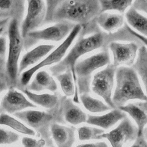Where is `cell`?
Segmentation results:
<instances>
[{"label": "cell", "mask_w": 147, "mask_h": 147, "mask_svg": "<svg viewBox=\"0 0 147 147\" xmlns=\"http://www.w3.org/2000/svg\"><path fill=\"white\" fill-rule=\"evenodd\" d=\"M46 3L45 22L67 21L82 26L96 18L100 13L99 1H47Z\"/></svg>", "instance_id": "cell-1"}, {"label": "cell", "mask_w": 147, "mask_h": 147, "mask_svg": "<svg viewBox=\"0 0 147 147\" xmlns=\"http://www.w3.org/2000/svg\"><path fill=\"white\" fill-rule=\"evenodd\" d=\"M115 76L116 84L112 101L116 109L125 105L129 100H147V96L141 86L139 77L132 67H118Z\"/></svg>", "instance_id": "cell-2"}, {"label": "cell", "mask_w": 147, "mask_h": 147, "mask_svg": "<svg viewBox=\"0 0 147 147\" xmlns=\"http://www.w3.org/2000/svg\"><path fill=\"white\" fill-rule=\"evenodd\" d=\"M106 37L102 32H96L86 37L79 38L66 56L60 63L50 68L52 75L55 76L67 70H70L76 86L77 78L75 66L78 60L83 55L102 47L106 42Z\"/></svg>", "instance_id": "cell-3"}, {"label": "cell", "mask_w": 147, "mask_h": 147, "mask_svg": "<svg viewBox=\"0 0 147 147\" xmlns=\"http://www.w3.org/2000/svg\"><path fill=\"white\" fill-rule=\"evenodd\" d=\"M7 34L9 48L6 69L10 83L15 85L19 75V59L24 45V39L21 36L19 28V21L17 20L12 19L9 22Z\"/></svg>", "instance_id": "cell-4"}, {"label": "cell", "mask_w": 147, "mask_h": 147, "mask_svg": "<svg viewBox=\"0 0 147 147\" xmlns=\"http://www.w3.org/2000/svg\"><path fill=\"white\" fill-rule=\"evenodd\" d=\"M110 63L108 50H103L78 61L75 66L77 84L80 94H87L92 74L96 69L107 65Z\"/></svg>", "instance_id": "cell-5"}, {"label": "cell", "mask_w": 147, "mask_h": 147, "mask_svg": "<svg viewBox=\"0 0 147 147\" xmlns=\"http://www.w3.org/2000/svg\"><path fill=\"white\" fill-rule=\"evenodd\" d=\"M82 26L80 25H75L65 40L53 51L46 56L42 60L28 69L24 71L20 75V82L22 86H26L29 84L33 76L40 69L54 64L60 63L64 57L67 50L72 44L73 41L80 33Z\"/></svg>", "instance_id": "cell-6"}, {"label": "cell", "mask_w": 147, "mask_h": 147, "mask_svg": "<svg viewBox=\"0 0 147 147\" xmlns=\"http://www.w3.org/2000/svg\"><path fill=\"white\" fill-rule=\"evenodd\" d=\"M117 67L109 64L93 76L91 88L92 91L101 97L111 109H116L112 101L113 89Z\"/></svg>", "instance_id": "cell-7"}, {"label": "cell", "mask_w": 147, "mask_h": 147, "mask_svg": "<svg viewBox=\"0 0 147 147\" xmlns=\"http://www.w3.org/2000/svg\"><path fill=\"white\" fill-rule=\"evenodd\" d=\"M75 25L67 21L59 22L48 28L32 31L24 39V44L28 48L38 41H60L68 36Z\"/></svg>", "instance_id": "cell-8"}, {"label": "cell", "mask_w": 147, "mask_h": 147, "mask_svg": "<svg viewBox=\"0 0 147 147\" xmlns=\"http://www.w3.org/2000/svg\"><path fill=\"white\" fill-rule=\"evenodd\" d=\"M26 16L22 22L20 33L23 39L28 34L36 30L45 22L47 14V5L42 0H28Z\"/></svg>", "instance_id": "cell-9"}, {"label": "cell", "mask_w": 147, "mask_h": 147, "mask_svg": "<svg viewBox=\"0 0 147 147\" xmlns=\"http://www.w3.org/2000/svg\"><path fill=\"white\" fill-rule=\"evenodd\" d=\"M137 135V127L126 117L115 128L101 134L100 139H106L111 147H124L127 143L134 141Z\"/></svg>", "instance_id": "cell-10"}, {"label": "cell", "mask_w": 147, "mask_h": 147, "mask_svg": "<svg viewBox=\"0 0 147 147\" xmlns=\"http://www.w3.org/2000/svg\"><path fill=\"white\" fill-rule=\"evenodd\" d=\"M14 115L30 129L48 137V127L53 119L52 114L39 110H25L14 114Z\"/></svg>", "instance_id": "cell-11"}, {"label": "cell", "mask_w": 147, "mask_h": 147, "mask_svg": "<svg viewBox=\"0 0 147 147\" xmlns=\"http://www.w3.org/2000/svg\"><path fill=\"white\" fill-rule=\"evenodd\" d=\"M109 48L113 55V64L117 68L121 65H133L139 47L135 42L121 43L112 41L109 44Z\"/></svg>", "instance_id": "cell-12"}, {"label": "cell", "mask_w": 147, "mask_h": 147, "mask_svg": "<svg viewBox=\"0 0 147 147\" xmlns=\"http://www.w3.org/2000/svg\"><path fill=\"white\" fill-rule=\"evenodd\" d=\"M36 107L22 93L11 88L2 98L0 110L2 112L14 114L28 108Z\"/></svg>", "instance_id": "cell-13"}, {"label": "cell", "mask_w": 147, "mask_h": 147, "mask_svg": "<svg viewBox=\"0 0 147 147\" xmlns=\"http://www.w3.org/2000/svg\"><path fill=\"white\" fill-rule=\"evenodd\" d=\"M134 120L137 128V137L142 136L147 125V100L130 103L118 108Z\"/></svg>", "instance_id": "cell-14"}, {"label": "cell", "mask_w": 147, "mask_h": 147, "mask_svg": "<svg viewBox=\"0 0 147 147\" xmlns=\"http://www.w3.org/2000/svg\"><path fill=\"white\" fill-rule=\"evenodd\" d=\"M50 133L57 147H72L76 141V129L74 126L53 123Z\"/></svg>", "instance_id": "cell-15"}, {"label": "cell", "mask_w": 147, "mask_h": 147, "mask_svg": "<svg viewBox=\"0 0 147 147\" xmlns=\"http://www.w3.org/2000/svg\"><path fill=\"white\" fill-rule=\"evenodd\" d=\"M126 114L119 109H114L102 115H87L86 123L103 130L111 128L126 117Z\"/></svg>", "instance_id": "cell-16"}, {"label": "cell", "mask_w": 147, "mask_h": 147, "mask_svg": "<svg viewBox=\"0 0 147 147\" xmlns=\"http://www.w3.org/2000/svg\"><path fill=\"white\" fill-rule=\"evenodd\" d=\"M55 47L54 45L41 44L27 52L22 57L18 64V74L21 75L27 68L33 64H36L37 62L50 53Z\"/></svg>", "instance_id": "cell-17"}, {"label": "cell", "mask_w": 147, "mask_h": 147, "mask_svg": "<svg viewBox=\"0 0 147 147\" xmlns=\"http://www.w3.org/2000/svg\"><path fill=\"white\" fill-rule=\"evenodd\" d=\"M57 89V84L52 76L45 71H39L34 76L27 90L33 92L48 90L55 92Z\"/></svg>", "instance_id": "cell-18"}, {"label": "cell", "mask_w": 147, "mask_h": 147, "mask_svg": "<svg viewBox=\"0 0 147 147\" xmlns=\"http://www.w3.org/2000/svg\"><path fill=\"white\" fill-rule=\"evenodd\" d=\"M25 3L21 0L0 1V20L11 18L19 21L24 15Z\"/></svg>", "instance_id": "cell-19"}, {"label": "cell", "mask_w": 147, "mask_h": 147, "mask_svg": "<svg viewBox=\"0 0 147 147\" xmlns=\"http://www.w3.org/2000/svg\"><path fill=\"white\" fill-rule=\"evenodd\" d=\"M63 115L64 120L72 125H78L86 122L87 114L70 99L63 103Z\"/></svg>", "instance_id": "cell-20"}, {"label": "cell", "mask_w": 147, "mask_h": 147, "mask_svg": "<svg viewBox=\"0 0 147 147\" xmlns=\"http://www.w3.org/2000/svg\"><path fill=\"white\" fill-rule=\"evenodd\" d=\"M98 25L107 32H111L120 28L124 22V17L120 13H100L96 17Z\"/></svg>", "instance_id": "cell-21"}, {"label": "cell", "mask_w": 147, "mask_h": 147, "mask_svg": "<svg viewBox=\"0 0 147 147\" xmlns=\"http://www.w3.org/2000/svg\"><path fill=\"white\" fill-rule=\"evenodd\" d=\"M58 80L63 92L65 96H74L73 101L75 103H79V99L78 96V89L75 87V84L72 72L70 70H67L55 76Z\"/></svg>", "instance_id": "cell-22"}, {"label": "cell", "mask_w": 147, "mask_h": 147, "mask_svg": "<svg viewBox=\"0 0 147 147\" xmlns=\"http://www.w3.org/2000/svg\"><path fill=\"white\" fill-rule=\"evenodd\" d=\"M126 20L130 25L140 32V34L147 37V17L131 6L125 13Z\"/></svg>", "instance_id": "cell-23"}, {"label": "cell", "mask_w": 147, "mask_h": 147, "mask_svg": "<svg viewBox=\"0 0 147 147\" xmlns=\"http://www.w3.org/2000/svg\"><path fill=\"white\" fill-rule=\"evenodd\" d=\"M22 91L29 100L35 105H38L47 109H52L57 104L58 97L55 94H37L27 89Z\"/></svg>", "instance_id": "cell-24"}, {"label": "cell", "mask_w": 147, "mask_h": 147, "mask_svg": "<svg viewBox=\"0 0 147 147\" xmlns=\"http://www.w3.org/2000/svg\"><path fill=\"white\" fill-rule=\"evenodd\" d=\"M132 68L140 78L147 96V48L145 45H141L139 48Z\"/></svg>", "instance_id": "cell-25"}, {"label": "cell", "mask_w": 147, "mask_h": 147, "mask_svg": "<svg viewBox=\"0 0 147 147\" xmlns=\"http://www.w3.org/2000/svg\"><path fill=\"white\" fill-rule=\"evenodd\" d=\"M0 125L7 126L18 133L25 135L30 136L35 135L34 130L29 127L21 121L5 113L0 114Z\"/></svg>", "instance_id": "cell-26"}, {"label": "cell", "mask_w": 147, "mask_h": 147, "mask_svg": "<svg viewBox=\"0 0 147 147\" xmlns=\"http://www.w3.org/2000/svg\"><path fill=\"white\" fill-rule=\"evenodd\" d=\"M80 102L84 107L91 113H100L111 109L100 100L94 98L87 94H82L80 96Z\"/></svg>", "instance_id": "cell-27"}, {"label": "cell", "mask_w": 147, "mask_h": 147, "mask_svg": "<svg viewBox=\"0 0 147 147\" xmlns=\"http://www.w3.org/2000/svg\"><path fill=\"white\" fill-rule=\"evenodd\" d=\"M100 13L109 10H115L122 14L131 7L133 1H99Z\"/></svg>", "instance_id": "cell-28"}, {"label": "cell", "mask_w": 147, "mask_h": 147, "mask_svg": "<svg viewBox=\"0 0 147 147\" xmlns=\"http://www.w3.org/2000/svg\"><path fill=\"white\" fill-rule=\"evenodd\" d=\"M76 132L78 138L80 141L100 140V136L105 133L104 130L100 128L88 126L78 127Z\"/></svg>", "instance_id": "cell-29"}, {"label": "cell", "mask_w": 147, "mask_h": 147, "mask_svg": "<svg viewBox=\"0 0 147 147\" xmlns=\"http://www.w3.org/2000/svg\"><path fill=\"white\" fill-rule=\"evenodd\" d=\"M20 136L16 132L0 128V145L11 144L16 142Z\"/></svg>", "instance_id": "cell-30"}, {"label": "cell", "mask_w": 147, "mask_h": 147, "mask_svg": "<svg viewBox=\"0 0 147 147\" xmlns=\"http://www.w3.org/2000/svg\"><path fill=\"white\" fill-rule=\"evenodd\" d=\"M46 142L44 139L36 140L29 137H25L22 139L24 147H44Z\"/></svg>", "instance_id": "cell-31"}, {"label": "cell", "mask_w": 147, "mask_h": 147, "mask_svg": "<svg viewBox=\"0 0 147 147\" xmlns=\"http://www.w3.org/2000/svg\"><path fill=\"white\" fill-rule=\"evenodd\" d=\"M137 11L147 14V0H137L133 1L131 5Z\"/></svg>", "instance_id": "cell-32"}, {"label": "cell", "mask_w": 147, "mask_h": 147, "mask_svg": "<svg viewBox=\"0 0 147 147\" xmlns=\"http://www.w3.org/2000/svg\"><path fill=\"white\" fill-rule=\"evenodd\" d=\"M126 29L130 34L134 36L136 38H138L140 41H141L144 44V45H146L145 47L147 48V37H145L140 34L139 33L137 32L134 29L131 28L128 25H126Z\"/></svg>", "instance_id": "cell-33"}, {"label": "cell", "mask_w": 147, "mask_h": 147, "mask_svg": "<svg viewBox=\"0 0 147 147\" xmlns=\"http://www.w3.org/2000/svg\"><path fill=\"white\" fill-rule=\"evenodd\" d=\"M75 147H109V146L105 141H96L81 144Z\"/></svg>", "instance_id": "cell-34"}, {"label": "cell", "mask_w": 147, "mask_h": 147, "mask_svg": "<svg viewBox=\"0 0 147 147\" xmlns=\"http://www.w3.org/2000/svg\"><path fill=\"white\" fill-rule=\"evenodd\" d=\"M130 147H147V141L142 135L137 137Z\"/></svg>", "instance_id": "cell-35"}, {"label": "cell", "mask_w": 147, "mask_h": 147, "mask_svg": "<svg viewBox=\"0 0 147 147\" xmlns=\"http://www.w3.org/2000/svg\"><path fill=\"white\" fill-rule=\"evenodd\" d=\"M6 51V39L0 36V56L3 57Z\"/></svg>", "instance_id": "cell-36"}, {"label": "cell", "mask_w": 147, "mask_h": 147, "mask_svg": "<svg viewBox=\"0 0 147 147\" xmlns=\"http://www.w3.org/2000/svg\"><path fill=\"white\" fill-rule=\"evenodd\" d=\"M9 21V19H6L3 20H0V30L3 28L4 26H5Z\"/></svg>", "instance_id": "cell-37"}, {"label": "cell", "mask_w": 147, "mask_h": 147, "mask_svg": "<svg viewBox=\"0 0 147 147\" xmlns=\"http://www.w3.org/2000/svg\"><path fill=\"white\" fill-rule=\"evenodd\" d=\"M142 135L144 136V137L145 138V139L146 140V141H147V127H146L144 131H143V133H142Z\"/></svg>", "instance_id": "cell-38"}, {"label": "cell", "mask_w": 147, "mask_h": 147, "mask_svg": "<svg viewBox=\"0 0 147 147\" xmlns=\"http://www.w3.org/2000/svg\"><path fill=\"white\" fill-rule=\"evenodd\" d=\"M4 64V61L3 60V57L0 56V69H1Z\"/></svg>", "instance_id": "cell-39"}]
</instances>
